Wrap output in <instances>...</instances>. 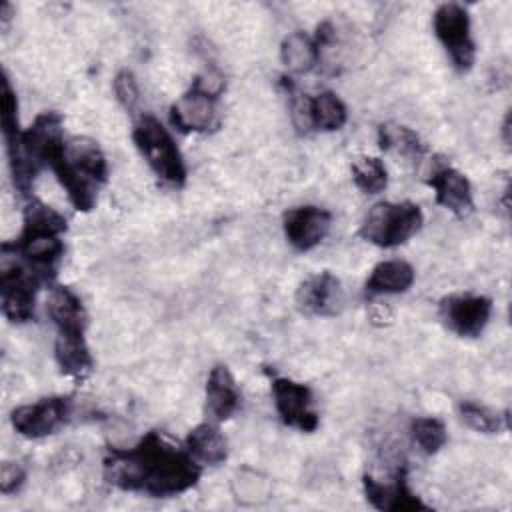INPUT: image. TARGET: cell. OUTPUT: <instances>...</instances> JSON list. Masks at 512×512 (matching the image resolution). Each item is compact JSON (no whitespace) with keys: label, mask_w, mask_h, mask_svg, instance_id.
Instances as JSON below:
<instances>
[{"label":"cell","mask_w":512,"mask_h":512,"mask_svg":"<svg viewBox=\"0 0 512 512\" xmlns=\"http://www.w3.org/2000/svg\"><path fill=\"white\" fill-rule=\"evenodd\" d=\"M378 144L382 150H390L408 158H420L426 150L416 132L398 124H382L378 128Z\"/></svg>","instance_id":"25"},{"label":"cell","mask_w":512,"mask_h":512,"mask_svg":"<svg viewBox=\"0 0 512 512\" xmlns=\"http://www.w3.org/2000/svg\"><path fill=\"white\" fill-rule=\"evenodd\" d=\"M70 416V398L50 396L40 398L34 404H24L12 410V428L30 440H38L54 434Z\"/></svg>","instance_id":"11"},{"label":"cell","mask_w":512,"mask_h":512,"mask_svg":"<svg viewBox=\"0 0 512 512\" xmlns=\"http://www.w3.org/2000/svg\"><path fill=\"white\" fill-rule=\"evenodd\" d=\"M114 94L118 98V102L128 110L132 112L138 102H140V88H138V82L134 78V74L130 70H120L114 78Z\"/></svg>","instance_id":"29"},{"label":"cell","mask_w":512,"mask_h":512,"mask_svg":"<svg viewBox=\"0 0 512 512\" xmlns=\"http://www.w3.org/2000/svg\"><path fill=\"white\" fill-rule=\"evenodd\" d=\"M502 132H504V142L508 144V142H510V136H508V132H510V114H506V118H504V124H502Z\"/></svg>","instance_id":"33"},{"label":"cell","mask_w":512,"mask_h":512,"mask_svg":"<svg viewBox=\"0 0 512 512\" xmlns=\"http://www.w3.org/2000/svg\"><path fill=\"white\" fill-rule=\"evenodd\" d=\"M290 110H292V122L300 132L308 130L312 126L310 124V98L294 92V88H290Z\"/></svg>","instance_id":"31"},{"label":"cell","mask_w":512,"mask_h":512,"mask_svg":"<svg viewBox=\"0 0 512 512\" xmlns=\"http://www.w3.org/2000/svg\"><path fill=\"white\" fill-rule=\"evenodd\" d=\"M86 330L58 332L54 342V358L64 376L82 382L94 368L90 348L84 338Z\"/></svg>","instance_id":"18"},{"label":"cell","mask_w":512,"mask_h":512,"mask_svg":"<svg viewBox=\"0 0 512 512\" xmlns=\"http://www.w3.org/2000/svg\"><path fill=\"white\" fill-rule=\"evenodd\" d=\"M410 434L414 442L420 446V450L426 454H436L448 442V432L444 422L434 416L414 418L410 424Z\"/></svg>","instance_id":"27"},{"label":"cell","mask_w":512,"mask_h":512,"mask_svg":"<svg viewBox=\"0 0 512 512\" xmlns=\"http://www.w3.org/2000/svg\"><path fill=\"white\" fill-rule=\"evenodd\" d=\"M424 224V216L414 202H378L364 216L358 234L380 248H396L408 242Z\"/></svg>","instance_id":"6"},{"label":"cell","mask_w":512,"mask_h":512,"mask_svg":"<svg viewBox=\"0 0 512 512\" xmlns=\"http://www.w3.org/2000/svg\"><path fill=\"white\" fill-rule=\"evenodd\" d=\"M428 186H432L436 194V202L446 210L454 212L456 216H466L474 206L472 186L468 178L452 168L444 160H434L432 170L428 174Z\"/></svg>","instance_id":"14"},{"label":"cell","mask_w":512,"mask_h":512,"mask_svg":"<svg viewBox=\"0 0 512 512\" xmlns=\"http://www.w3.org/2000/svg\"><path fill=\"white\" fill-rule=\"evenodd\" d=\"M42 284H46L42 276L34 272L24 260H20L4 242L0 264L2 314L14 324L32 320L36 308V292Z\"/></svg>","instance_id":"7"},{"label":"cell","mask_w":512,"mask_h":512,"mask_svg":"<svg viewBox=\"0 0 512 512\" xmlns=\"http://www.w3.org/2000/svg\"><path fill=\"white\" fill-rule=\"evenodd\" d=\"M442 324L460 338H478L490 322L492 300L480 294H454L440 300Z\"/></svg>","instance_id":"9"},{"label":"cell","mask_w":512,"mask_h":512,"mask_svg":"<svg viewBox=\"0 0 512 512\" xmlns=\"http://www.w3.org/2000/svg\"><path fill=\"white\" fill-rule=\"evenodd\" d=\"M132 140L158 180L176 188L184 186L188 172L182 152L158 118L140 116L132 128Z\"/></svg>","instance_id":"5"},{"label":"cell","mask_w":512,"mask_h":512,"mask_svg":"<svg viewBox=\"0 0 512 512\" xmlns=\"http://www.w3.org/2000/svg\"><path fill=\"white\" fill-rule=\"evenodd\" d=\"M2 134H4L6 152L16 148L22 136V130L18 124V100L6 74L2 76Z\"/></svg>","instance_id":"28"},{"label":"cell","mask_w":512,"mask_h":512,"mask_svg":"<svg viewBox=\"0 0 512 512\" xmlns=\"http://www.w3.org/2000/svg\"><path fill=\"white\" fill-rule=\"evenodd\" d=\"M352 180L364 194H378L388 186V170L376 156H366L350 166Z\"/></svg>","instance_id":"26"},{"label":"cell","mask_w":512,"mask_h":512,"mask_svg":"<svg viewBox=\"0 0 512 512\" xmlns=\"http://www.w3.org/2000/svg\"><path fill=\"white\" fill-rule=\"evenodd\" d=\"M432 28L452 66L458 72H468L476 60V44L472 38L468 10L456 2L440 4L432 16Z\"/></svg>","instance_id":"8"},{"label":"cell","mask_w":512,"mask_h":512,"mask_svg":"<svg viewBox=\"0 0 512 512\" xmlns=\"http://www.w3.org/2000/svg\"><path fill=\"white\" fill-rule=\"evenodd\" d=\"M342 302V284L328 270L308 276L296 290V306L310 316H334L340 312Z\"/></svg>","instance_id":"15"},{"label":"cell","mask_w":512,"mask_h":512,"mask_svg":"<svg viewBox=\"0 0 512 512\" xmlns=\"http://www.w3.org/2000/svg\"><path fill=\"white\" fill-rule=\"evenodd\" d=\"M280 60L290 72L302 74L316 66V62L320 60V52L314 38H310L302 30H294L280 44Z\"/></svg>","instance_id":"22"},{"label":"cell","mask_w":512,"mask_h":512,"mask_svg":"<svg viewBox=\"0 0 512 512\" xmlns=\"http://www.w3.org/2000/svg\"><path fill=\"white\" fill-rule=\"evenodd\" d=\"M184 448L200 466H218L228 456V442L212 422L194 426L184 440Z\"/></svg>","instance_id":"19"},{"label":"cell","mask_w":512,"mask_h":512,"mask_svg":"<svg viewBox=\"0 0 512 512\" xmlns=\"http://www.w3.org/2000/svg\"><path fill=\"white\" fill-rule=\"evenodd\" d=\"M240 390L228 366L216 364L206 380V412L214 422H224L240 408Z\"/></svg>","instance_id":"17"},{"label":"cell","mask_w":512,"mask_h":512,"mask_svg":"<svg viewBox=\"0 0 512 512\" xmlns=\"http://www.w3.org/2000/svg\"><path fill=\"white\" fill-rule=\"evenodd\" d=\"M458 414L462 422L482 434H500L502 430L508 428V414L506 412H494L484 404L464 400L458 404Z\"/></svg>","instance_id":"24"},{"label":"cell","mask_w":512,"mask_h":512,"mask_svg":"<svg viewBox=\"0 0 512 512\" xmlns=\"http://www.w3.org/2000/svg\"><path fill=\"white\" fill-rule=\"evenodd\" d=\"M46 308L56 326V332L86 330V310L80 296L72 288L54 286L50 290Z\"/></svg>","instance_id":"20"},{"label":"cell","mask_w":512,"mask_h":512,"mask_svg":"<svg viewBox=\"0 0 512 512\" xmlns=\"http://www.w3.org/2000/svg\"><path fill=\"white\" fill-rule=\"evenodd\" d=\"M416 272L406 260H382L378 262L368 280L366 292L370 294H400L410 290L414 284Z\"/></svg>","instance_id":"21"},{"label":"cell","mask_w":512,"mask_h":512,"mask_svg":"<svg viewBox=\"0 0 512 512\" xmlns=\"http://www.w3.org/2000/svg\"><path fill=\"white\" fill-rule=\"evenodd\" d=\"M66 228V218L60 212L40 200H32L24 210L20 236L14 242H6V246L38 272L44 282H52L64 256L62 234Z\"/></svg>","instance_id":"2"},{"label":"cell","mask_w":512,"mask_h":512,"mask_svg":"<svg viewBox=\"0 0 512 512\" xmlns=\"http://www.w3.org/2000/svg\"><path fill=\"white\" fill-rule=\"evenodd\" d=\"M102 472L108 484L124 492L170 498L194 488L202 466L186 448H178L160 432L150 430L132 448H110Z\"/></svg>","instance_id":"1"},{"label":"cell","mask_w":512,"mask_h":512,"mask_svg":"<svg viewBox=\"0 0 512 512\" xmlns=\"http://www.w3.org/2000/svg\"><path fill=\"white\" fill-rule=\"evenodd\" d=\"M348 120V110L344 102L330 90H324L310 98V124L316 130L334 132L340 130Z\"/></svg>","instance_id":"23"},{"label":"cell","mask_w":512,"mask_h":512,"mask_svg":"<svg viewBox=\"0 0 512 512\" xmlns=\"http://www.w3.org/2000/svg\"><path fill=\"white\" fill-rule=\"evenodd\" d=\"M270 388L276 412L286 426L300 432H314L318 428V412L312 406V390L306 384L276 376Z\"/></svg>","instance_id":"10"},{"label":"cell","mask_w":512,"mask_h":512,"mask_svg":"<svg viewBox=\"0 0 512 512\" xmlns=\"http://www.w3.org/2000/svg\"><path fill=\"white\" fill-rule=\"evenodd\" d=\"M64 144L66 140L62 116L58 112H42L26 130H22L16 148L8 152L12 182L22 196L32 190L38 170L42 166L50 168L52 160L62 152Z\"/></svg>","instance_id":"4"},{"label":"cell","mask_w":512,"mask_h":512,"mask_svg":"<svg viewBox=\"0 0 512 512\" xmlns=\"http://www.w3.org/2000/svg\"><path fill=\"white\" fill-rule=\"evenodd\" d=\"M26 482V468L18 462H4L0 466V492L2 494H14L18 492Z\"/></svg>","instance_id":"30"},{"label":"cell","mask_w":512,"mask_h":512,"mask_svg":"<svg viewBox=\"0 0 512 512\" xmlns=\"http://www.w3.org/2000/svg\"><path fill=\"white\" fill-rule=\"evenodd\" d=\"M50 170L66 190L70 204L80 212H90L98 190L108 180V162L100 146L84 136L66 140L62 152L52 160Z\"/></svg>","instance_id":"3"},{"label":"cell","mask_w":512,"mask_h":512,"mask_svg":"<svg viewBox=\"0 0 512 512\" xmlns=\"http://www.w3.org/2000/svg\"><path fill=\"white\" fill-rule=\"evenodd\" d=\"M366 500L386 512H400V510H430L408 486L406 468L400 466L390 480H378L372 474H364L362 478Z\"/></svg>","instance_id":"12"},{"label":"cell","mask_w":512,"mask_h":512,"mask_svg":"<svg viewBox=\"0 0 512 512\" xmlns=\"http://www.w3.org/2000/svg\"><path fill=\"white\" fill-rule=\"evenodd\" d=\"M170 120L180 132H210L220 124L216 98L190 88L170 106Z\"/></svg>","instance_id":"16"},{"label":"cell","mask_w":512,"mask_h":512,"mask_svg":"<svg viewBox=\"0 0 512 512\" xmlns=\"http://www.w3.org/2000/svg\"><path fill=\"white\" fill-rule=\"evenodd\" d=\"M190 88L200 90V92H204V94H208V96L218 100V96L224 90V76L218 70H206V72H202L200 76L194 78Z\"/></svg>","instance_id":"32"},{"label":"cell","mask_w":512,"mask_h":512,"mask_svg":"<svg viewBox=\"0 0 512 512\" xmlns=\"http://www.w3.org/2000/svg\"><path fill=\"white\" fill-rule=\"evenodd\" d=\"M332 214L320 206H298L284 214V236L288 244L300 252L316 248L328 234Z\"/></svg>","instance_id":"13"}]
</instances>
